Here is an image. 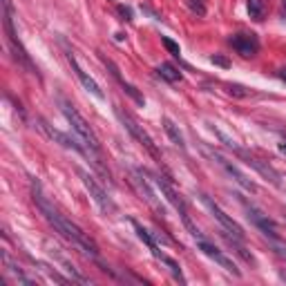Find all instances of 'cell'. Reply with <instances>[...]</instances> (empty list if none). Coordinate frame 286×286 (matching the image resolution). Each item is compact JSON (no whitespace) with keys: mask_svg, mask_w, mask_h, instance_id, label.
<instances>
[{"mask_svg":"<svg viewBox=\"0 0 286 286\" xmlns=\"http://www.w3.org/2000/svg\"><path fill=\"white\" fill-rule=\"evenodd\" d=\"M31 195H34V204L38 206V210L43 212L45 219H47V221L54 226V231L58 233L60 237H65L72 246H76V248L81 250L83 255H87V257H92V260L99 262V246L94 244V239L89 237L87 233H83L74 221H70L65 215H60V210H56L54 206H52V201H49V199L41 193V186H38V183L34 186Z\"/></svg>","mask_w":286,"mask_h":286,"instance_id":"cell-1","label":"cell"},{"mask_svg":"<svg viewBox=\"0 0 286 286\" xmlns=\"http://www.w3.org/2000/svg\"><path fill=\"white\" fill-rule=\"evenodd\" d=\"M60 112L65 114V119H67V123L72 125V130L78 134L81 143H85L87 152L99 156V154H101V143H99V139H97V134H94V130L87 125V121L83 119L81 114H78V110H76L72 103H67V101L60 99Z\"/></svg>","mask_w":286,"mask_h":286,"instance_id":"cell-2","label":"cell"},{"mask_svg":"<svg viewBox=\"0 0 286 286\" xmlns=\"http://www.w3.org/2000/svg\"><path fill=\"white\" fill-rule=\"evenodd\" d=\"M145 172H148V170H145ZM148 175H150V172H148ZM150 179H152V183H154L156 188H159V193L166 197V201H168V204H170L172 208H175V210L179 212V217H181L183 226H186L188 231H190V235H193L195 239H201V237H204V235L199 233V228L193 224V219H190L188 208H186V201H183V199H181V197H179V195L175 193V190H172V186H170V183H166L164 179H161V177H156V175H150Z\"/></svg>","mask_w":286,"mask_h":286,"instance_id":"cell-3","label":"cell"},{"mask_svg":"<svg viewBox=\"0 0 286 286\" xmlns=\"http://www.w3.org/2000/svg\"><path fill=\"white\" fill-rule=\"evenodd\" d=\"M116 116H119V121H121L123 125L128 128V132H130L132 137L137 139V141L141 143L143 148H145V150H148L150 154L154 156V159H156V164H161V161H164V156H161V152H159V150H156V145H154V141H152V137H150V134L145 132L143 128H141V125H139L137 121L132 119V116H128L125 112H121L119 108H116Z\"/></svg>","mask_w":286,"mask_h":286,"instance_id":"cell-4","label":"cell"},{"mask_svg":"<svg viewBox=\"0 0 286 286\" xmlns=\"http://www.w3.org/2000/svg\"><path fill=\"white\" fill-rule=\"evenodd\" d=\"M5 31H7V41L11 45V49H14V56L20 60L22 65H27L31 70V74H38V70L31 65V60H29V54L25 52V47L20 45V41L16 38V29H14V20H11V7H9V0H5Z\"/></svg>","mask_w":286,"mask_h":286,"instance_id":"cell-5","label":"cell"},{"mask_svg":"<svg viewBox=\"0 0 286 286\" xmlns=\"http://www.w3.org/2000/svg\"><path fill=\"white\" fill-rule=\"evenodd\" d=\"M199 197H201V201H204V206H206V208H208V210L212 212V217H215V219L221 224V228H224V231H226V233H231L235 239H239V242H244V237H246L244 228L239 226V224L235 221L233 217H228L226 212H224V210L219 208V206H217L215 201H212V199L208 197V195H199Z\"/></svg>","mask_w":286,"mask_h":286,"instance_id":"cell-6","label":"cell"},{"mask_svg":"<svg viewBox=\"0 0 286 286\" xmlns=\"http://www.w3.org/2000/svg\"><path fill=\"white\" fill-rule=\"evenodd\" d=\"M78 177H81V181H83V186L87 188V193H89V197H92L94 201L99 204V208L103 210V212H116V206H114V201H112L110 197H108V193H105L103 188L97 183V179H94L89 172H85V170H81L78 168Z\"/></svg>","mask_w":286,"mask_h":286,"instance_id":"cell-7","label":"cell"},{"mask_svg":"<svg viewBox=\"0 0 286 286\" xmlns=\"http://www.w3.org/2000/svg\"><path fill=\"white\" fill-rule=\"evenodd\" d=\"M201 150H204V154H208L212 161H217V164H219V166L224 168V170H226L228 175H231V177H233L235 181H237L244 190H248V193H257V183H255V181H250V179L246 177L244 172L239 170V168L235 166V164H231V161H228L226 156H221L219 152H215V150H208V148H201Z\"/></svg>","mask_w":286,"mask_h":286,"instance_id":"cell-8","label":"cell"},{"mask_svg":"<svg viewBox=\"0 0 286 286\" xmlns=\"http://www.w3.org/2000/svg\"><path fill=\"white\" fill-rule=\"evenodd\" d=\"M242 201H244V199H242ZM244 208H246V212H248V219L253 221L255 226L266 235V237H271L273 242H279V235H277V226H275V221L268 219V215H264L262 210H257L253 204H246V201H244Z\"/></svg>","mask_w":286,"mask_h":286,"instance_id":"cell-9","label":"cell"},{"mask_svg":"<svg viewBox=\"0 0 286 286\" xmlns=\"http://www.w3.org/2000/svg\"><path fill=\"white\" fill-rule=\"evenodd\" d=\"M197 246H199V250H201V253H204L206 257H210V260H215L217 264H219V266H224V268H226L228 273H233V275L242 277V271H239V268L235 266V262H231V260H228V257L224 255V253H221L219 248H217L215 244H210V242H208V239H206V237L197 239Z\"/></svg>","mask_w":286,"mask_h":286,"instance_id":"cell-10","label":"cell"},{"mask_svg":"<svg viewBox=\"0 0 286 286\" xmlns=\"http://www.w3.org/2000/svg\"><path fill=\"white\" fill-rule=\"evenodd\" d=\"M228 43L233 45V49H237V54H242L244 58H250L260 52V41L255 34H233L228 38Z\"/></svg>","mask_w":286,"mask_h":286,"instance_id":"cell-11","label":"cell"},{"mask_svg":"<svg viewBox=\"0 0 286 286\" xmlns=\"http://www.w3.org/2000/svg\"><path fill=\"white\" fill-rule=\"evenodd\" d=\"M65 56H67V63H70V65H72V72H74V74H76V78H78V81H81V83H83V87H85V89H87V92H89V94H94V97H97V99H101V101H103V99H105V94H103V89H101V87H99V83H97V81H94V78H92V76H89V74H85V72H83V70H81V65H78V63H76V56H74V54H72V52H67Z\"/></svg>","mask_w":286,"mask_h":286,"instance_id":"cell-12","label":"cell"},{"mask_svg":"<svg viewBox=\"0 0 286 286\" xmlns=\"http://www.w3.org/2000/svg\"><path fill=\"white\" fill-rule=\"evenodd\" d=\"M145 175H143V170H134V186H137V190L143 195V199L148 201L152 208L159 212V215H166V208H164V204H161L159 199H156V195H154V190L150 188V183H148V179H143Z\"/></svg>","mask_w":286,"mask_h":286,"instance_id":"cell-13","label":"cell"},{"mask_svg":"<svg viewBox=\"0 0 286 286\" xmlns=\"http://www.w3.org/2000/svg\"><path fill=\"white\" fill-rule=\"evenodd\" d=\"M41 128H43V132L47 134L49 139H54L56 143H60L63 148H67V150H74V152H81V154H89L83 145H78V141L76 139H72L70 134H65V132H60V130H56V128H52L47 121H43L41 119Z\"/></svg>","mask_w":286,"mask_h":286,"instance_id":"cell-14","label":"cell"},{"mask_svg":"<svg viewBox=\"0 0 286 286\" xmlns=\"http://www.w3.org/2000/svg\"><path fill=\"white\" fill-rule=\"evenodd\" d=\"M233 150H235V152H237L239 156H244V159H246V164H248L250 168H255V170L260 172L262 177H266L268 181L273 183V186H277V188L282 186V181H279V175H277V172L273 170V168L268 166V164H264V161H260V159H255V156H250V154H246L242 148H237V145H233Z\"/></svg>","mask_w":286,"mask_h":286,"instance_id":"cell-15","label":"cell"},{"mask_svg":"<svg viewBox=\"0 0 286 286\" xmlns=\"http://www.w3.org/2000/svg\"><path fill=\"white\" fill-rule=\"evenodd\" d=\"M99 58H101V63H103L105 67H108V70L112 72V76H114L116 78V81H119L121 83V87H123V92H128V97H130L132 101H134V103H139V105H145V99H143V94H139L137 92V87H134V85H130V83H128L125 81V78H123L121 76V72H119V67H116L114 63H112V60L110 58H105V56L103 54H99Z\"/></svg>","mask_w":286,"mask_h":286,"instance_id":"cell-16","label":"cell"},{"mask_svg":"<svg viewBox=\"0 0 286 286\" xmlns=\"http://www.w3.org/2000/svg\"><path fill=\"white\" fill-rule=\"evenodd\" d=\"M132 226H134V231H137L139 239H141V242H143V244H145V246H148V248H150V253H152V255L156 257V260H159V257L164 255V253H161V250H159V244H156L154 235L150 233L148 228H143V226H141V224H139V221H134V219H132Z\"/></svg>","mask_w":286,"mask_h":286,"instance_id":"cell-17","label":"cell"},{"mask_svg":"<svg viewBox=\"0 0 286 286\" xmlns=\"http://www.w3.org/2000/svg\"><path fill=\"white\" fill-rule=\"evenodd\" d=\"M161 123H164V128H166V132H168V137L172 139V143L177 145V148H181V150H186V141H183V134L179 132V128L175 125V123H172L170 119H168V116H164V119H161Z\"/></svg>","mask_w":286,"mask_h":286,"instance_id":"cell-18","label":"cell"},{"mask_svg":"<svg viewBox=\"0 0 286 286\" xmlns=\"http://www.w3.org/2000/svg\"><path fill=\"white\" fill-rule=\"evenodd\" d=\"M3 264L7 266V273H11V275H16V277H18V282H20V284H27V286H29V284H34L31 279L27 277L25 273H22L20 268H18V266L14 264V262H11V257L7 255V250H3Z\"/></svg>","mask_w":286,"mask_h":286,"instance_id":"cell-19","label":"cell"},{"mask_svg":"<svg viewBox=\"0 0 286 286\" xmlns=\"http://www.w3.org/2000/svg\"><path fill=\"white\" fill-rule=\"evenodd\" d=\"M156 74H159L161 78H166L168 83L181 81V72H179L175 65H170V63H161L159 67H156Z\"/></svg>","mask_w":286,"mask_h":286,"instance_id":"cell-20","label":"cell"},{"mask_svg":"<svg viewBox=\"0 0 286 286\" xmlns=\"http://www.w3.org/2000/svg\"><path fill=\"white\" fill-rule=\"evenodd\" d=\"M159 260H161V262H164V264H166L168 268H170V273H172V277H175V279H179V282H186V279H183V275H181V268H179V264H177V262H175V260H172V257H168V255L164 253V255H161V257H159Z\"/></svg>","mask_w":286,"mask_h":286,"instance_id":"cell-21","label":"cell"},{"mask_svg":"<svg viewBox=\"0 0 286 286\" xmlns=\"http://www.w3.org/2000/svg\"><path fill=\"white\" fill-rule=\"evenodd\" d=\"M248 14H250V18L262 20L264 18V3L262 0H248Z\"/></svg>","mask_w":286,"mask_h":286,"instance_id":"cell-22","label":"cell"},{"mask_svg":"<svg viewBox=\"0 0 286 286\" xmlns=\"http://www.w3.org/2000/svg\"><path fill=\"white\" fill-rule=\"evenodd\" d=\"M186 5L190 7V11L197 16H206V0H186Z\"/></svg>","mask_w":286,"mask_h":286,"instance_id":"cell-23","label":"cell"},{"mask_svg":"<svg viewBox=\"0 0 286 286\" xmlns=\"http://www.w3.org/2000/svg\"><path fill=\"white\" fill-rule=\"evenodd\" d=\"M161 43H164V47H166L172 56H175V58H179V56H181V47H179V45H177L175 41H172V38L164 36V38H161Z\"/></svg>","mask_w":286,"mask_h":286,"instance_id":"cell-24","label":"cell"},{"mask_svg":"<svg viewBox=\"0 0 286 286\" xmlns=\"http://www.w3.org/2000/svg\"><path fill=\"white\" fill-rule=\"evenodd\" d=\"M226 87H228V94H233V97H237V99H246L250 94L244 85H237V83H231V85H226Z\"/></svg>","mask_w":286,"mask_h":286,"instance_id":"cell-25","label":"cell"},{"mask_svg":"<svg viewBox=\"0 0 286 286\" xmlns=\"http://www.w3.org/2000/svg\"><path fill=\"white\" fill-rule=\"evenodd\" d=\"M210 63L212 65H219V67H224V70H228V67H231V60H228L226 56H221V54H212L210 56Z\"/></svg>","mask_w":286,"mask_h":286,"instance_id":"cell-26","label":"cell"},{"mask_svg":"<svg viewBox=\"0 0 286 286\" xmlns=\"http://www.w3.org/2000/svg\"><path fill=\"white\" fill-rule=\"evenodd\" d=\"M119 14L123 16V20H128V22L132 20V11L128 9V7H123V5H121V7H119Z\"/></svg>","mask_w":286,"mask_h":286,"instance_id":"cell-27","label":"cell"},{"mask_svg":"<svg viewBox=\"0 0 286 286\" xmlns=\"http://www.w3.org/2000/svg\"><path fill=\"white\" fill-rule=\"evenodd\" d=\"M279 78H282V81H286V70L279 72Z\"/></svg>","mask_w":286,"mask_h":286,"instance_id":"cell-28","label":"cell"},{"mask_svg":"<svg viewBox=\"0 0 286 286\" xmlns=\"http://www.w3.org/2000/svg\"><path fill=\"white\" fill-rule=\"evenodd\" d=\"M279 275H282V279H286V271H282V273H279Z\"/></svg>","mask_w":286,"mask_h":286,"instance_id":"cell-29","label":"cell"}]
</instances>
